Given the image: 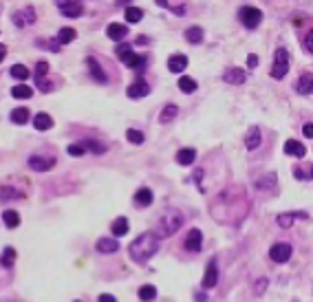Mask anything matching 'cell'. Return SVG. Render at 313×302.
Instances as JSON below:
<instances>
[{"mask_svg": "<svg viewBox=\"0 0 313 302\" xmlns=\"http://www.w3.org/2000/svg\"><path fill=\"white\" fill-rule=\"evenodd\" d=\"M159 234L157 232H143L139 234L135 240L130 243V247H128V254H130V258L135 260V263H148V260L152 258L157 252H159Z\"/></svg>", "mask_w": 313, "mask_h": 302, "instance_id": "6da1fadb", "label": "cell"}, {"mask_svg": "<svg viewBox=\"0 0 313 302\" xmlns=\"http://www.w3.org/2000/svg\"><path fill=\"white\" fill-rule=\"evenodd\" d=\"M183 225V216L181 212H177V209H166V212L159 216V223H157V234L161 238L166 236H172L174 232H179V227Z\"/></svg>", "mask_w": 313, "mask_h": 302, "instance_id": "7a4b0ae2", "label": "cell"}, {"mask_svg": "<svg viewBox=\"0 0 313 302\" xmlns=\"http://www.w3.org/2000/svg\"><path fill=\"white\" fill-rule=\"evenodd\" d=\"M289 71V51L287 49H276L274 55V66H271V78L274 80H282Z\"/></svg>", "mask_w": 313, "mask_h": 302, "instance_id": "3957f363", "label": "cell"}, {"mask_svg": "<svg viewBox=\"0 0 313 302\" xmlns=\"http://www.w3.org/2000/svg\"><path fill=\"white\" fill-rule=\"evenodd\" d=\"M238 18L247 29H256L260 24V20H263V13H260V9H256V7H243L238 11Z\"/></svg>", "mask_w": 313, "mask_h": 302, "instance_id": "277c9868", "label": "cell"}, {"mask_svg": "<svg viewBox=\"0 0 313 302\" xmlns=\"http://www.w3.org/2000/svg\"><path fill=\"white\" fill-rule=\"evenodd\" d=\"M269 258L274 260V263H287V260L291 258V245L289 243H276V245H271Z\"/></svg>", "mask_w": 313, "mask_h": 302, "instance_id": "5b68a950", "label": "cell"}, {"mask_svg": "<svg viewBox=\"0 0 313 302\" xmlns=\"http://www.w3.org/2000/svg\"><path fill=\"white\" fill-rule=\"evenodd\" d=\"M218 283V267L216 260H209L208 267H205V276H203V289H214Z\"/></svg>", "mask_w": 313, "mask_h": 302, "instance_id": "8992f818", "label": "cell"}, {"mask_svg": "<svg viewBox=\"0 0 313 302\" xmlns=\"http://www.w3.org/2000/svg\"><path fill=\"white\" fill-rule=\"evenodd\" d=\"M55 166V159L53 157H40V155H33L29 157V168L31 170H38V172H47Z\"/></svg>", "mask_w": 313, "mask_h": 302, "instance_id": "52a82bcc", "label": "cell"}, {"mask_svg": "<svg viewBox=\"0 0 313 302\" xmlns=\"http://www.w3.org/2000/svg\"><path fill=\"white\" fill-rule=\"evenodd\" d=\"M201 247H203V234L199 232V229H190V234L186 236V249L197 254V252H201Z\"/></svg>", "mask_w": 313, "mask_h": 302, "instance_id": "ba28073f", "label": "cell"}, {"mask_svg": "<svg viewBox=\"0 0 313 302\" xmlns=\"http://www.w3.org/2000/svg\"><path fill=\"white\" fill-rule=\"evenodd\" d=\"M148 93H150V86H148L143 80H137L135 84H130L126 89V95L130 97V100H141V97H146Z\"/></svg>", "mask_w": 313, "mask_h": 302, "instance_id": "9c48e42d", "label": "cell"}, {"mask_svg": "<svg viewBox=\"0 0 313 302\" xmlns=\"http://www.w3.org/2000/svg\"><path fill=\"white\" fill-rule=\"evenodd\" d=\"M86 66H89L91 78H93L95 82H100V84H106V82H108V75L104 73V69H102L100 62H97L95 58H89V60H86Z\"/></svg>", "mask_w": 313, "mask_h": 302, "instance_id": "30bf717a", "label": "cell"}, {"mask_svg": "<svg viewBox=\"0 0 313 302\" xmlns=\"http://www.w3.org/2000/svg\"><path fill=\"white\" fill-rule=\"evenodd\" d=\"M106 35H108L110 40H115V42H121L128 35V27L126 24H119V22H110L108 29H106Z\"/></svg>", "mask_w": 313, "mask_h": 302, "instance_id": "8fae6325", "label": "cell"}, {"mask_svg": "<svg viewBox=\"0 0 313 302\" xmlns=\"http://www.w3.org/2000/svg\"><path fill=\"white\" fill-rule=\"evenodd\" d=\"M296 91L300 95H311L313 93V73H305L300 75L296 82Z\"/></svg>", "mask_w": 313, "mask_h": 302, "instance_id": "7c38bea8", "label": "cell"}, {"mask_svg": "<svg viewBox=\"0 0 313 302\" xmlns=\"http://www.w3.org/2000/svg\"><path fill=\"white\" fill-rule=\"evenodd\" d=\"M186 66H188V58L183 53H174V55H170V60H168L170 73H181V71H186Z\"/></svg>", "mask_w": 313, "mask_h": 302, "instance_id": "4fadbf2b", "label": "cell"}, {"mask_svg": "<svg viewBox=\"0 0 313 302\" xmlns=\"http://www.w3.org/2000/svg\"><path fill=\"white\" fill-rule=\"evenodd\" d=\"M121 62L126 66H130V69H135V71H141L143 66H146V58H143V55H137L135 51H130V53H126L124 58H121Z\"/></svg>", "mask_w": 313, "mask_h": 302, "instance_id": "5bb4252c", "label": "cell"}, {"mask_svg": "<svg viewBox=\"0 0 313 302\" xmlns=\"http://www.w3.org/2000/svg\"><path fill=\"white\" fill-rule=\"evenodd\" d=\"M285 152H287V155H291V157H300V159H302V157L307 155V148L302 146L300 141H296V139H287L285 141Z\"/></svg>", "mask_w": 313, "mask_h": 302, "instance_id": "9a60e30c", "label": "cell"}, {"mask_svg": "<svg viewBox=\"0 0 313 302\" xmlns=\"http://www.w3.org/2000/svg\"><path fill=\"white\" fill-rule=\"evenodd\" d=\"M194 159H197V150H194V148H181V150L177 152L179 166H192Z\"/></svg>", "mask_w": 313, "mask_h": 302, "instance_id": "2e32d148", "label": "cell"}, {"mask_svg": "<svg viewBox=\"0 0 313 302\" xmlns=\"http://www.w3.org/2000/svg\"><path fill=\"white\" fill-rule=\"evenodd\" d=\"M119 249L117 238H100L97 240V252L100 254H115Z\"/></svg>", "mask_w": 313, "mask_h": 302, "instance_id": "e0dca14e", "label": "cell"}, {"mask_svg": "<svg viewBox=\"0 0 313 302\" xmlns=\"http://www.w3.org/2000/svg\"><path fill=\"white\" fill-rule=\"evenodd\" d=\"M152 203V190L150 188H139L135 192V205L137 207H148Z\"/></svg>", "mask_w": 313, "mask_h": 302, "instance_id": "ac0fdd59", "label": "cell"}, {"mask_svg": "<svg viewBox=\"0 0 313 302\" xmlns=\"http://www.w3.org/2000/svg\"><path fill=\"white\" fill-rule=\"evenodd\" d=\"M110 229H112V236H115V238L126 236V234H128V229H130V223H128V218L119 216V218H115V221H112Z\"/></svg>", "mask_w": 313, "mask_h": 302, "instance_id": "d6986e66", "label": "cell"}, {"mask_svg": "<svg viewBox=\"0 0 313 302\" xmlns=\"http://www.w3.org/2000/svg\"><path fill=\"white\" fill-rule=\"evenodd\" d=\"M245 78H247V75H245L243 69H227L223 75V80L227 82V84H243Z\"/></svg>", "mask_w": 313, "mask_h": 302, "instance_id": "ffe728a7", "label": "cell"}, {"mask_svg": "<svg viewBox=\"0 0 313 302\" xmlns=\"http://www.w3.org/2000/svg\"><path fill=\"white\" fill-rule=\"evenodd\" d=\"M245 146H247V150H256V148L260 146V130L258 126H251L247 137H245Z\"/></svg>", "mask_w": 313, "mask_h": 302, "instance_id": "44dd1931", "label": "cell"}, {"mask_svg": "<svg viewBox=\"0 0 313 302\" xmlns=\"http://www.w3.org/2000/svg\"><path fill=\"white\" fill-rule=\"evenodd\" d=\"M11 20H13V22H16L18 24V27H24V24H31L33 22V20H35V13H33V9L31 7H29V9H24V11L22 13H13V16H11Z\"/></svg>", "mask_w": 313, "mask_h": 302, "instance_id": "7402d4cb", "label": "cell"}, {"mask_svg": "<svg viewBox=\"0 0 313 302\" xmlns=\"http://www.w3.org/2000/svg\"><path fill=\"white\" fill-rule=\"evenodd\" d=\"M33 126L35 130H49L51 126H53V119H51V115H47V112H38V115L33 117Z\"/></svg>", "mask_w": 313, "mask_h": 302, "instance_id": "603a6c76", "label": "cell"}, {"mask_svg": "<svg viewBox=\"0 0 313 302\" xmlns=\"http://www.w3.org/2000/svg\"><path fill=\"white\" fill-rule=\"evenodd\" d=\"M177 115H179V106L168 104L166 108L161 110V115H159V121H161V124H170V121H172Z\"/></svg>", "mask_w": 313, "mask_h": 302, "instance_id": "cb8c5ba5", "label": "cell"}, {"mask_svg": "<svg viewBox=\"0 0 313 302\" xmlns=\"http://www.w3.org/2000/svg\"><path fill=\"white\" fill-rule=\"evenodd\" d=\"M2 221H4V225H7L9 229H13V227H18V225H20V214L13 212V209H4V212H2Z\"/></svg>", "mask_w": 313, "mask_h": 302, "instance_id": "d4e9b609", "label": "cell"}, {"mask_svg": "<svg viewBox=\"0 0 313 302\" xmlns=\"http://www.w3.org/2000/svg\"><path fill=\"white\" fill-rule=\"evenodd\" d=\"M307 218V214H302V212H287V214H280L278 216V225L280 227H291V223H294V218Z\"/></svg>", "mask_w": 313, "mask_h": 302, "instance_id": "484cf974", "label": "cell"}, {"mask_svg": "<svg viewBox=\"0 0 313 302\" xmlns=\"http://www.w3.org/2000/svg\"><path fill=\"white\" fill-rule=\"evenodd\" d=\"M137 296H139V300H143V302H150L157 298V289L152 285H143V287H139Z\"/></svg>", "mask_w": 313, "mask_h": 302, "instance_id": "4316f807", "label": "cell"}, {"mask_svg": "<svg viewBox=\"0 0 313 302\" xmlns=\"http://www.w3.org/2000/svg\"><path fill=\"white\" fill-rule=\"evenodd\" d=\"M11 95L16 97V100H29V97L33 95V91L29 89L27 84H18V86H13L11 89Z\"/></svg>", "mask_w": 313, "mask_h": 302, "instance_id": "83f0119b", "label": "cell"}, {"mask_svg": "<svg viewBox=\"0 0 313 302\" xmlns=\"http://www.w3.org/2000/svg\"><path fill=\"white\" fill-rule=\"evenodd\" d=\"M186 40L190 44H199L203 40V29L201 27H190L186 31Z\"/></svg>", "mask_w": 313, "mask_h": 302, "instance_id": "f1b7e54d", "label": "cell"}, {"mask_svg": "<svg viewBox=\"0 0 313 302\" xmlns=\"http://www.w3.org/2000/svg\"><path fill=\"white\" fill-rule=\"evenodd\" d=\"M179 89H181L183 93H194V91H197V80L183 75V78H179Z\"/></svg>", "mask_w": 313, "mask_h": 302, "instance_id": "f546056e", "label": "cell"}, {"mask_svg": "<svg viewBox=\"0 0 313 302\" xmlns=\"http://www.w3.org/2000/svg\"><path fill=\"white\" fill-rule=\"evenodd\" d=\"M11 121H13V124H20V126L27 124V121H29V110L27 108H13L11 110Z\"/></svg>", "mask_w": 313, "mask_h": 302, "instance_id": "4dcf8cb0", "label": "cell"}, {"mask_svg": "<svg viewBox=\"0 0 313 302\" xmlns=\"http://www.w3.org/2000/svg\"><path fill=\"white\" fill-rule=\"evenodd\" d=\"M75 35H78V33H75L71 27H64V29H60V33H58V42L60 44H69V42H73V40H75Z\"/></svg>", "mask_w": 313, "mask_h": 302, "instance_id": "1f68e13d", "label": "cell"}, {"mask_svg": "<svg viewBox=\"0 0 313 302\" xmlns=\"http://www.w3.org/2000/svg\"><path fill=\"white\" fill-rule=\"evenodd\" d=\"M9 73H11V78H16L20 82H24L29 78V69H27V66H22V64H13Z\"/></svg>", "mask_w": 313, "mask_h": 302, "instance_id": "d6a6232c", "label": "cell"}, {"mask_svg": "<svg viewBox=\"0 0 313 302\" xmlns=\"http://www.w3.org/2000/svg\"><path fill=\"white\" fill-rule=\"evenodd\" d=\"M82 11H84V7H82L80 2H71L69 7L62 9V13L66 18H78V16H82Z\"/></svg>", "mask_w": 313, "mask_h": 302, "instance_id": "836d02e7", "label": "cell"}, {"mask_svg": "<svg viewBox=\"0 0 313 302\" xmlns=\"http://www.w3.org/2000/svg\"><path fill=\"white\" fill-rule=\"evenodd\" d=\"M126 22H139V20L143 18V11L139 7H126Z\"/></svg>", "mask_w": 313, "mask_h": 302, "instance_id": "e575fe53", "label": "cell"}, {"mask_svg": "<svg viewBox=\"0 0 313 302\" xmlns=\"http://www.w3.org/2000/svg\"><path fill=\"white\" fill-rule=\"evenodd\" d=\"M126 139L130 141V143H143V139H146V137H143V132H141V130L128 128V130H126Z\"/></svg>", "mask_w": 313, "mask_h": 302, "instance_id": "d590c367", "label": "cell"}, {"mask_svg": "<svg viewBox=\"0 0 313 302\" xmlns=\"http://www.w3.org/2000/svg\"><path fill=\"white\" fill-rule=\"evenodd\" d=\"M13 260H16V249H13V247H4V252H2V265H4V267H11Z\"/></svg>", "mask_w": 313, "mask_h": 302, "instance_id": "8d00e7d4", "label": "cell"}, {"mask_svg": "<svg viewBox=\"0 0 313 302\" xmlns=\"http://www.w3.org/2000/svg\"><path fill=\"white\" fill-rule=\"evenodd\" d=\"M294 177L296 179H302V181H309V179L313 177V168H294Z\"/></svg>", "mask_w": 313, "mask_h": 302, "instance_id": "74e56055", "label": "cell"}, {"mask_svg": "<svg viewBox=\"0 0 313 302\" xmlns=\"http://www.w3.org/2000/svg\"><path fill=\"white\" fill-rule=\"evenodd\" d=\"M49 73V64L47 62H38L35 64V82L38 80H44V75Z\"/></svg>", "mask_w": 313, "mask_h": 302, "instance_id": "f35d334b", "label": "cell"}, {"mask_svg": "<svg viewBox=\"0 0 313 302\" xmlns=\"http://www.w3.org/2000/svg\"><path fill=\"white\" fill-rule=\"evenodd\" d=\"M66 152H69L71 157H82V155L86 152V148H84V146H80V143H71L69 150H66Z\"/></svg>", "mask_w": 313, "mask_h": 302, "instance_id": "ab89813d", "label": "cell"}, {"mask_svg": "<svg viewBox=\"0 0 313 302\" xmlns=\"http://www.w3.org/2000/svg\"><path fill=\"white\" fill-rule=\"evenodd\" d=\"M84 146H86V148H91V150L97 152V155H102V152H104V146H102V143H97V141H86Z\"/></svg>", "mask_w": 313, "mask_h": 302, "instance_id": "60d3db41", "label": "cell"}, {"mask_svg": "<svg viewBox=\"0 0 313 302\" xmlns=\"http://www.w3.org/2000/svg\"><path fill=\"white\" fill-rule=\"evenodd\" d=\"M11 197H22V194L13 192V188H2V201H9Z\"/></svg>", "mask_w": 313, "mask_h": 302, "instance_id": "b9f144b4", "label": "cell"}, {"mask_svg": "<svg viewBox=\"0 0 313 302\" xmlns=\"http://www.w3.org/2000/svg\"><path fill=\"white\" fill-rule=\"evenodd\" d=\"M130 51H132V49L128 47V44H119V47H117V58L121 60V58H124L126 53H130Z\"/></svg>", "mask_w": 313, "mask_h": 302, "instance_id": "7bdbcfd3", "label": "cell"}, {"mask_svg": "<svg viewBox=\"0 0 313 302\" xmlns=\"http://www.w3.org/2000/svg\"><path fill=\"white\" fill-rule=\"evenodd\" d=\"M305 47H307V51H309V53H313V31L307 33V38H305Z\"/></svg>", "mask_w": 313, "mask_h": 302, "instance_id": "ee69618b", "label": "cell"}, {"mask_svg": "<svg viewBox=\"0 0 313 302\" xmlns=\"http://www.w3.org/2000/svg\"><path fill=\"white\" fill-rule=\"evenodd\" d=\"M247 66L249 69H256V66H258V55H254V53L247 55Z\"/></svg>", "mask_w": 313, "mask_h": 302, "instance_id": "f6af8a7d", "label": "cell"}, {"mask_svg": "<svg viewBox=\"0 0 313 302\" xmlns=\"http://www.w3.org/2000/svg\"><path fill=\"white\" fill-rule=\"evenodd\" d=\"M302 132H305V137H309V139H313V124H305V128H302Z\"/></svg>", "mask_w": 313, "mask_h": 302, "instance_id": "bcb514c9", "label": "cell"}, {"mask_svg": "<svg viewBox=\"0 0 313 302\" xmlns=\"http://www.w3.org/2000/svg\"><path fill=\"white\" fill-rule=\"evenodd\" d=\"M100 302H117V298H115V296H110V294H102Z\"/></svg>", "mask_w": 313, "mask_h": 302, "instance_id": "7dc6e473", "label": "cell"}, {"mask_svg": "<svg viewBox=\"0 0 313 302\" xmlns=\"http://www.w3.org/2000/svg\"><path fill=\"white\" fill-rule=\"evenodd\" d=\"M172 11L177 13V16H186V7H174Z\"/></svg>", "mask_w": 313, "mask_h": 302, "instance_id": "c3c4849f", "label": "cell"}, {"mask_svg": "<svg viewBox=\"0 0 313 302\" xmlns=\"http://www.w3.org/2000/svg\"><path fill=\"white\" fill-rule=\"evenodd\" d=\"M155 2L159 4V7H168V0H155Z\"/></svg>", "mask_w": 313, "mask_h": 302, "instance_id": "681fc988", "label": "cell"}, {"mask_svg": "<svg viewBox=\"0 0 313 302\" xmlns=\"http://www.w3.org/2000/svg\"><path fill=\"white\" fill-rule=\"evenodd\" d=\"M4 55H7V47H0V60H2Z\"/></svg>", "mask_w": 313, "mask_h": 302, "instance_id": "f907efd6", "label": "cell"}, {"mask_svg": "<svg viewBox=\"0 0 313 302\" xmlns=\"http://www.w3.org/2000/svg\"><path fill=\"white\" fill-rule=\"evenodd\" d=\"M194 298H197V302H205V296H203V294H199V296H194Z\"/></svg>", "mask_w": 313, "mask_h": 302, "instance_id": "816d5d0a", "label": "cell"}]
</instances>
